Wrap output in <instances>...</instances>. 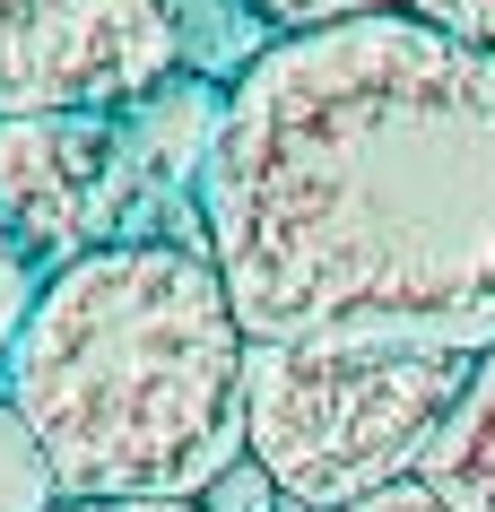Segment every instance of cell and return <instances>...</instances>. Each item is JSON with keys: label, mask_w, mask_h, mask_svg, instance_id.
Here are the masks:
<instances>
[{"label": "cell", "mask_w": 495, "mask_h": 512, "mask_svg": "<svg viewBox=\"0 0 495 512\" xmlns=\"http://www.w3.org/2000/svg\"><path fill=\"white\" fill-rule=\"evenodd\" d=\"M200 243L252 348H495V53L409 9L278 35L218 105Z\"/></svg>", "instance_id": "obj_1"}, {"label": "cell", "mask_w": 495, "mask_h": 512, "mask_svg": "<svg viewBox=\"0 0 495 512\" xmlns=\"http://www.w3.org/2000/svg\"><path fill=\"white\" fill-rule=\"evenodd\" d=\"M252 339L200 235H122L27 296L0 382L53 504L183 495L244 452Z\"/></svg>", "instance_id": "obj_2"}, {"label": "cell", "mask_w": 495, "mask_h": 512, "mask_svg": "<svg viewBox=\"0 0 495 512\" xmlns=\"http://www.w3.org/2000/svg\"><path fill=\"white\" fill-rule=\"evenodd\" d=\"M469 374H478L469 348H400V339L252 348L244 452L296 512H348L426 469Z\"/></svg>", "instance_id": "obj_3"}, {"label": "cell", "mask_w": 495, "mask_h": 512, "mask_svg": "<svg viewBox=\"0 0 495 512\" xmlns=\"http://www.w3.org/2000/svg\"><path fill=\"white\" fill-rule=\"evenodd\" d=\"M183 70V0H0V122L131 113Z\"/></svg>", "instance_id": "obj_4"}, {"label": "cell", "mask_w": 495, "mask_h": 512, "mask_svg": "<svg viewBox=\"0 0 495 512\" xmlns=\"http://www.w3.org/2000/svg\"><path fill=\"white\" fill-rule=\"evenodd\" d=\"M131 200V131L122 113H35V122H0V243L9 252H44V261H79L105 252L113 217Z\"/></svg>", "instance_id": "obj_5"}, {"label": "cell", "mask_w": 495, "mask_h": 512, "mask_svg": "<svg viewBox=\"0 0 495 512\" xmlns=\"http://www.w3.org/2000/svg\"><path fill=\"white\" fill-rule=\"evenodd\" d=\"M417 478L452 512H495V348L478 356V374H469L461 408H452V426H443V443L426 452Z\"/></svg>", "instance_id": "obj_6"}, {"label": "cell", "mask_w": 495, "mask_h": 512, "mask_svg": "<svg viewBox=\"0 0 495 512\" xmlns=\"http://www.w3.org/2000/svg\"><path fill=\"white\" fill-rule=\"evenodd\" d=\"M192 504H200V512H296L287 495H278V478H270V469H261L252 452H235V460L218 469V478H209V486L192 495Z\"/></svg>", "instance_id": "obj_7"}, {"label": "cell", "mask_w": 495, "mask_h": 512, "mask_svg": "<svg viewBox=\"0 0 495 512\" xmlns=\"http://www.w3.org/2000/svg\"><path fill=\"white\" fill-rule=\"evenodd\" d=\"M400 0H252V18L278 35H322V27H357V18H383Z\"/></svg>", "instance_id": "obj_8"}, {"label": "cell", "mask_w": 495, "mask_h": 512, "mask_svg": "<svg viewBox=\"0 0 495 512\" xmlns=\"http://www.w3.org/2000/svg\"><path fill=\"white\" fill-rule=\"evenodd\" d=\"M400 9L443 35H461V44H478V53H495V0H400Z\"/></svg>", "instance_id": "obj_9"}, {"label": "cell", "mask_w": 495, "mask_h": 512, "mask_svg": "<svg viewBox=\"0 0 495 512\" xmlns=\"http://www.w3.org/2000/svg\"><path fill=\"white\" fill-rule=\"evenodd\" d=\"M348 512H452V504H443L426 478H400V486H383V495H365V504H348Z\"/></svg>", "instance_id": "obj_10"}, {"label": "cell", "mask_w": 495, "mask_h": 512, "mask_svg": "<svg viewBox=\"0 0 495 512\" xmlns=\"http://www.w3.org/2000/svg\"><path fill=\"white\" fill-rule=\"evenodd\" d=\"M44 512H200L183 495H131V504H44Z\"/></svg>", "instance_id": "obj_11"}]
</instances>
